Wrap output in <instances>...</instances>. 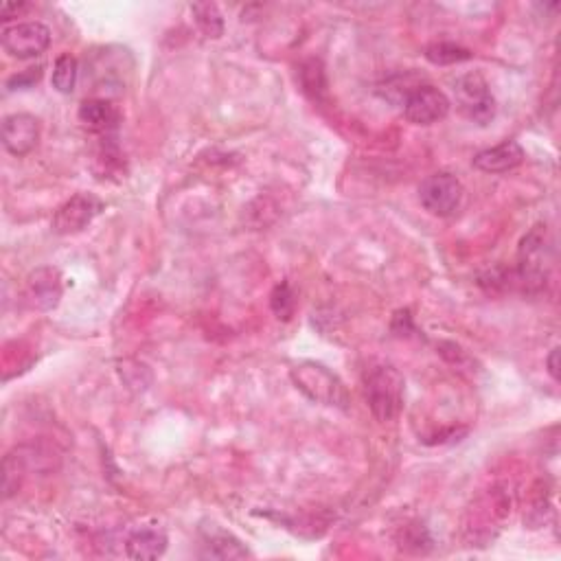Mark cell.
Listing matches in <instances>:
<instances>
[{"mask_svg":"<svg viewBox=\"0 0 561 561\" xmlns=\"http://www.w3.org/2000/svg\"><path fill=\"white\" fill-rule=\"evenodd\" d=\"M472 163L483 174H507V171L520 167L524 163V150L520 143L515 141H502L496 147L478 152Z\"/></svg>","mask_w":561,"mask_h":561,"instance_id":"12","label":"cell"},{"mask_svg":"<svg viewBox=\"0 0 561 561\" xmlns=\"http://www.w3.org/2000/svg\"><path fill=\"white\" fill-rule=\"evenodd\" d=\"M77 75H79L77 60L71 53H64V55L57 57L55 64H53L51 84H53L57 93L71 95L75 90V84H77Z\"/></svg>","mask_w":561,"mask_h":561,"instance_id":"17","label":"cell"},{"mask_svg":"<svg viewBox=\"0 0 561 561\" xmlns=\"http://www.w3.org/2000/svg\"><path fill=\"white\" fill-rule=\"evenodd\" d=\"M42 71L44 68L42 66H36V68H27V71H22L14 77H9L7 79V88L9 90H27V88H33L36 86L40 79H42Z\"/></svg>","mask_w":561,"mask_h":561,"instance_id":"20","label":"cell"},{"mask_svg":"<svg viewBox=\"0 0 561 561\" xmlns=\"http://www.w3.org/2000/svg\"><path fill=\"white\" fill-rule=\"evenodd\" d=\"M200 557L204 559H246L248 548L233 533L220 529L217 524L200 529Z\"/></svg>","mask_w":561,"mask_h":561,"instance_id":"11","label":"cell"},{"mask_svg":"<svg viewBox=\"0 0 561 561\" xmlns=\"http://www.w3.org/2000/svg\"><path fill=\"white\" fill-rule=\"evenodd\" d=\"M62 274L55 268H38L33 270L25 283V301L31 309L49 312L60 305L62 299Z\"/></svg>","mask_w":561,"mask_h":561,"instance_id":"9","label":"cell"},{"mask_svg":"<svg viewBox=\"0 0 561 561\" xmlns=\"http://www.w3.org/2000/svg\"><path fill=\"white\" fill-rule=\"evenodd\" d=\"M270 307H272L274 316H277L279 320H290L292 318L294 307H296V299H294V292H292L288 281H281L277 288L272 290Z\"/></svg>","mask_w":561,"mask_h":561,"instance_id":"19","label":"cell"},{"mask_svg":"<svg viewBox=\"0 0 561 561\" xmlns=\"http://www.w3.org/2000/svg\"><path fill=\"white\" fill-rule=\"evenodd\" d=\"M393 331L397 336H408L410 331H415V325H412V316H410L408 309H402V312L395 314Z\"/></svg>","mask_w":561,"mask_h":561,"instance_id":"21","label":"cell"},{"mask_svg":"<svg viewBox=\"0 0 561 561\" xmlns=\"http://www.w3.org/2000/svg\"><path fill=\"white\" fill-rule=\"evenodd\" d=\"M27 9H29L27 3H5L3 9H0V18H3V20L18 18L22 11H27Z\"/></svg>","mask_w":561,"mask_h":561,"instance_id":"22","label":"cell"},{"mask_svg":"<svg viewBox=\"0 0 561 561\" xmlns=\"http://www.w3.org/2000/svg\"><path fill=\"white\" fill-rule=\"evenodd\" d=\"M79 121H82L88 130L108 134L117 128L121 121V114L117 106H112L108 99H86L82 101L77 112Z\"/></svg>","mask_w":561,"mask_h":561,"instance_id":"14","label":"cell"},{"mask_svg":"<svg viewBox=\"0 0 561 561\" xmlns=\"http://www.w3.org/2000/svg\"><path fill=\"white\" fill-rule=\"evenodd\" d=\"M191 11H193V16H196L198 27L206 38H222L224 18L220 14V9H217V5L198 3V5L191 7Z\"/></svg>","mask_w":561,"mask_h":561,"instance_id":"18","label":"cell"},{"mask_svg":"<svg viewBox=\"0 0 561 561\" xmlns=\"http://www.w3.org/2000/svg\"><path fill=\"white\" fill-rule=\"evenodd\" d=\"M40 141V123L36 117L25 112L9 114L3 119V145L9 154L27 156L36 150Z\"/></svg>","mask_w":561,"mask_h":561,"instance_id":"10","label":"cell"},{"mask_svg":"<svg viewBox=\"0 0 561 561\" xmlns=\"http://www.w3.org/2000/svg\"><path fill=\"white\" fill-rule=\"evenodd\" d=\"M474 53L454 42H432L426 47V60L434 66H452L472 60Z\"/></svg>","mask_w":561,"mask_h":561,"instance_id":"16","label":"cell"},{"mask_svg":"<svg viewBox=\"0 0 561 561\" xmlns=\"http://www.w3.org/2000/svg\"><path fill=\"white\" fill-rule=\"evenodd\" d=\"M546 366H548V375H551L555 382H559V347H555L551 351V356H548V360H546Z\"/></svg>","mask_w":561,"mask_h":561,"instance_id":"23","label":"cell"},{"mask_svg":"<svg viewBox=\"0 0 561 561\" xmlns=\"http://www.w3.org/2000/svg\"><path fill=\"white\" fill-rule=\"evenodd\" d=\"M103 204L93 193H77L64 202L53 215V231L57 235H75L93 224L95 217L103 211Z\"/></svg>","mask_w":561,"mask_h":561,"instance_id":"8","label":"cell"},{"mask_svg":"<svg viewBox=\"0 0 561 561\" xmlns=\"http://www.w3.org/2000/svg\"><path fill=\"white\" fill-rule=\"evenodd\" d=\"M548 272H551V246H548L546 226L537 224L520 242L515 281L524 290L540 292L548 279Z\"/></svg>","mask_w":561,"mask_h":561,"instance_id":"2","label":"cell"},{"mask_svg":"<svg viewBox=\"0 0 561 561\" xmlns=\"http://www.w3.org/2000/svg\"><path fill=\"white\" fill-rule=\"evenodd\" d=\"M364 397L377 421H393L404 406V377L395 366H373L364 375Z\"/></svg>","mask_w":561,"mask_h":561,"instance_id":"1","label":"cell"},{"mask_svg":"<svg viewBox=\"0 0 561 561\" xmlns=\"http://www.w3.org/2000/svg\"><path fill=\"white\" fill-rule=\"evenodd\" d=\"M299 82L303 93L312 101H325L329 93L327 84V73L325 64L318 60V57H309V60L301 62L299 66Z\"/></svg>","mask_w":561,"mask_h":561,"instance_id":"15","label":"cell"},{"mask_svg":"<svg viewBox=\"0 0 561 561\" xmlns=\"http://www.w3.org/2000/svg\"><path fill=\"white\" fill-rule=\"evenodd\" d=\"M406 119L415 125H432L448 117L452 103L443 90L430 84L417 86L402 103Z\"/></svg>","mask_w":561,"mask_h":561,"instance_id":"7","label":"cell"},{"mask_svg":"<svg viewBox=\"0 0 561 561\" xmlns=\"http://www.w3.org/2000/svg\"><path fill=\"white\" fill-rule=\"evenodd\" d=\"M0 42H3V49L11 57H18V60H33V57H40L49 49L51 31L47 25H42L38 20L16 22V25H9L3 29Z\"/></svg>","mask_w":561,"mask_h":561,"instance_id":"6","label":"cell"},{"mask_svg":"<svg viewBox=\"0 0 561 561\" xmlns=\"http://www.w3.org/2000/svg\"><path fill=\"white\" fill-rule=\"evenodd\" d=\"M454 95L461 112L472 123L487 125L494 121L498 110L496 97L491 95V88L480 73H467L456 79Z\"/></svg>","mask_w":561,"mask_h":561,"instance_id":"4","label":"cell"},{"mask_svg":"<svg viewBox=\"0 0 561 561\" xmlns=\"http://www.w3.org/2000/svg\"><path fill=\"white\" fill-rule=\"evenodd\" d=\"M463 185L461 180L441 171V174H432L419 185V202L423 209L430 215L437 217H450L463 202Z\"/></svg>","mask_w":561,"mask_h":561,"instance_id":"5","label":"cell"},{"mask_svg":"<svg viewBox=\"0 0 561 561\" xmlns=\"http://www.w3.org/2000/svg\"><path fill=\"white\" fill-rule=\"evenodd\" d=\"M292 382L303 395H307L312 402L323 406L347 408L349 395L347 388L338 380V375L331 373L327 366L316 362H303L292 369Z\"/></svg>","mask_w":561,"mask_h":561,"instance_id":"3","label":"cell"},{"mask_svg":"<svg viewBox=\"0 0 561 561\" xmlns=\"http://www.w3.org/2000/svg\"><path fill=\"white\" fill-rule=\"evenodd\" d=\"M167 551V535L152 526H141L125 540V555L136 561H150L163 557Z\"/></svg>","mask_w":561,"mask_h":561,"instance_id":"13","label":"cell"}]
</instances>
